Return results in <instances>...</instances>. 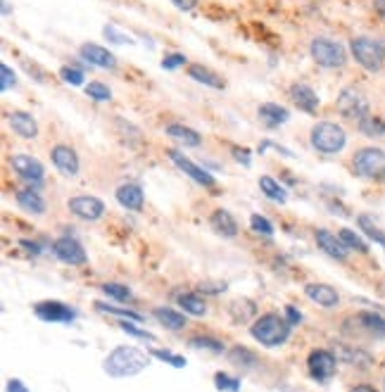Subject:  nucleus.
<instances>
[{"instance_id": "nucleus-38", "label": "nucleus", "mask_w": 385, "mask_h": 392, "mask_svg": "<svg viewBox=\"0 0 385 392\" xmlns=\"http://www.w3.org/2000/svg\"><path fill=\"white\" fill-rule=\"evenodd\" d=\"M95 309L98 312H103V314H116V317H121V319H134V321H140V314H136V312H131V309H119V307H110V304H105V302H95Z\"/></svg>"}, {"instance_id": "nucleus-8", "label": "nucleus", "mask_w": 385, "mask_h": 392, "mask_svg": "<svg viewBox=\"0 0 385 392\" xmlns=\"http://www.w3.org/2000/svg\"><path fill=\"white\" fill-rule=\"evenodd\" d=\"M53 254L60 259V262L69 264V267H81V264H86V259H88L84 245L72 236L58 238V241L53 243Z\"/></svg>"}, {"instance_id": "nucleus-40", "label": "nucleus", "mask_w": 385, "mask_h": 392, "mask_svg": "<svg viewBox=\"0 0 385 392\" xmlns=\"http://www.w3.org/2000/svg\"><path fill=\"white\" fill-rule=\"evenodd\" d=\"M214 383H216V388L226 390V392H238V390H240V380L231 378L229 373H216L214 376Z\"/></svg>"}, {"instance_id": "nucleus-14", "label": "nucleus", "mask_w": 385, "mask_h": 392, "mask_svg": "<svg viewBox=\"0 0 385 392\" xmlns=\"http://www.w3.org/2000/svg\"><path fill=\"white\" fill-rule=\"evenodd\" d=\"M34 312H36L38 319H43V321H58V323H67V321L77 319V312H74L72 307H67V304H62V302H55V299H48V302H38L36 307H34Z\"/></svg>"}, {"instance_id": "nucleus-12", "label": "nucleus", "mask_w": 385, "mask_h": 392, "mask_svg": "<svg viewBox=\"0 0 385 392\" xmlns=\"http://www.w3.org/2000/svg\"><path fill=\"white\" fill-rule=\"evenodd\" d=\"M69 212L84 221H98L105 214V205L95 195H77L69 200Z\"/></svg>"}, {"instance_id": "nucleus-43", "label": "nucleus", "mask_w": 385, "mask_h": 392, "mask_svg": "<svg viewBox=\"0 0 385 392\" xmlns=\"http://www.w3.org/2000/svg\"><path fill=\"white\" fill-rule=\"evenodd\" d=\"M119 326H121V330H124V333L134 335V338L148 340V343H153V340H155V335H153V333H145V330L136 328V326H134V323H129V321H126V319H121V321H119Z\"/></svg>"}, {"instance_id": "nucleus-15", "label": "nucleus", "mask_w": 385, "mask_h": 392, "mask_svg": "<svg viewBox=\"0 0 385 392\" xmlns=\"http://www.w3.org/2000/svg\"><path fill=\"white\" fill-rule=\"evenodd\" d=\"M314 236H316V245L321 247L328 257L338 259V262H345V259H347V247H345V243L340 241V236L326 231V228H316V233H314Z\"/></svg>"}, {"instance_id": "nucleus-1", "label": "nucleus", "mask_w": 385, "mask_h": 392, "mask_svg": "<svg viewBox=\"0 0 385 392\" xmlns=\"http://www.w3.org/2000/svg\"><path fill=\"white\" fill-rule=\"evenodd\" d=\"M150 366V359L145 352L131 347V345H121V347H114L110 356L105 359L103 369L108 376H114V378H126V376H136L143 369Z\"/></svg>"}, {"instance_id": "nucleus-19", "label": "nucleus", "mask_w": 385, "mask_h": 392, "mask_svg": "<svg viewBox=\"0 0 385 392\" xmlns=\"http://www.w3.org/2000/svg\"><path fill=\"white\" fill-rule=\"evenodd\" d=\"M305 295L314 304H319V307H336V304L340 302L338 290L326 283H309L305 288Z\"/></svg>"}, {"instance_id": "nucleus-23", "label": "nucleus", "mask_w": 385, "mask_h": 392, "mask_svg": "<svg viewBox=\"0 0 385 392\" xmlns=\"http://www.w3.org/2000/svg\"><path fill=\"white\" fill-rule=\"evenodd\" d=\"M336 354L340 361H347V364H354V366H359V369H369V366L373 364V356L369 354V352H364V350H359V347H349V345H336Z\"/></svg>"}, {"instance_id": "nucleus-30", "label": "nucleus", "mask_w": 385, "mask_h": 392, "mask_svg": "<svg viewBox=\"0 0 385 392\" xmlns=\"http://www.w3.org/2000/svg\"><path fill=\"white\" fill-rule=\"evenodd\" d=\"M260 188L269 200L273 202H286V188L271 176H260Z\"/></svg>"}, {"instance_id": "nucleus-7", "label": "nucleus", "mask_w": 385, "mask_h": 392, "mask_svg": "<svg viewBox=\"0 0 385 392\" xmlns=\"http://www.w3.org/2000/svg\"><path fill=\"white\" fill-rule=\"evenodd\" d=\"M336 107L343 117L357 121V124L369 117V100H367V95L359 93L357 88H343L336 100Z\"/></svg>"}, {"instance_id": "nucleus-51", "label": "nucleus", "mask_w": 385, "mask_h": 392, "mask_svg": "<svg viewBox=\"0 0 385 392\" xmlns=\"http://www.w3.org/2000/svg\"><path fill=\"white\" fill-rule=\"evenodd\" d=\"M349 392H378V390L373 388V385H369V383H359V385H354Z\"/></svg>"}, {"instance_id": "nucleus-33", "label": "nucleus", "mask_w": 385, "mask_h": 392, "mask_svg": "<svg viewBox=\"0 0 385 392\" xmlns=\"http://www.w3.org/2000/svg\"><path fill=\"white\" fill-rule=\"evenodd\" d=\"M188 345L192 350H207L212 354H221L224 352V343L216 338H210V335H200V338H190Z\"/></svg>"}, {"instance_id": "nucleus-31", "label": "nucleus", "mask_w": 385, "mask_h": 392, "mask_svg": "<svg viewBox=\"0 0 385 392\" xmlns=\"http://www.w3.org/2000/svg\"><path fill=\"white\" fill-rule=\"evenodd\" d=\"M179 304H181V309H184V312L192 314V317H205V314H207V304L202 302V297H197V295H192V293L181 295Z\"/></svg>"}, {"instance_id": "nucleus-26", "label": "nucleus", "mask_w": 385, "mask_h": 392, "mask_svg": "<svg viewBox=\"0 0 385 392\" xmlns=\"http://www.w3.org/2000/svg\"><path fill=\"white\" fill-rule=\"evenodd\" d=\"M17 205L29 214H43L45 212V202L34 188H24L17 193Z\"/></svg>"}, {"instance_id": "nucleus-25", "label": "nucleus", "mask_w": 385, "mask_h": 392, "mask_svg": "<svg viewBox=\"0 0 385 392\" xmlns=\"http://www.w3.org/2000/svg\"><path fill=\"white\" fill-rule=\"evenodd\" d=\"M166 136H169L171 140L184 143L186 147H197L202 143V136L197 134L195 129L186 126V124H169V126H166Z\"/></svg>"}, {"instance_id": "nucleus-44", "label": "nucleus", "mask_w": 385, "mask_h": 392, "mask_svg": "<svg viewBox=\"0 0 385 392\" xmlns=\"http://www.w3.org/2000/svg\"><path fill=\"white\" fill-rule=\"evenodd\" d=\"M0 79H3V84H0V88L3 90H10V88H14V84H17V79H14V74H12V69L8 67V64H0Z\"/></svg>"}, {"instance_id": "nucleus-54", "label": "nucleus", "mask_w": 385, "mask_h": 392, "mask_svg": "<svg viewBox=\"0 0 385 392\" xmlns=\"http://www.w3.org/2000/svg\"><path fill=\"white\" fill-rule=\"evenodd\" d=\"M3 14H10V3H8V0H3Z\"/></svg>"}, {"instance_id": "nucleus-28", "label": "nucleus", "mask_w": 385, "mask_h": 392, "mask_svg": "<svg viewBox=\"0 0 385 392\" xmlns=\"http://www.w3.org/2000/svg\"><path fill=\"white\" fill-rule=\"evenodd\" d=\"M155 317L157 321H160L164 328H169V330H181L186 326V317L181 312H174V309H169V307H160V309H155Z\"/></svg>"}, {"instance_id": "nucleus-11", "label": "nucleus", "mask_w": 385, "mask_h": 392, "mask_svg": "<svg viewBox=\"0 0 385 392\" xmlns=\"http://www.w3.org/2000/svg\"><path fill=\"white\" fill-rule=\"evenodd\" d=\"M166 155H169V160L174 162L176 167H179L181 171H184L186 176L192 178L195 183H200V186H214V176L207 174L202 167H197L195 162L188 160V157L184 155L181 150H176V147H171V150H166Z\"/></svg>"}, {"instance_id": "nucleus-42", "label": "nucleus", "mask_w": 385, "mask_h": 392, "mask_svg": "<svg viewBox=\"0 0 385 392\" xmlns=\"http://www.w3.org/2000/svg\"><path fill=\"white\" fill-rule=\"evenodd\" d=\"M60 76H62L67 84H72V86H81L84 84V71L77 69V67H72V64H67V67H62L60 69Z\"/></svg>"}, {"instance_id": "nucleus-34", "label": "nucleus", "mask_w": 385, "mask_h": 392, "mask_svg": "<svg viewBox=\"0 0 385 392\" xmlns=\"http://www.w3.org/2000/svg\"><path fill=\"white\" fill-rule=\"evenodd\" d=\"M103 293L110 295V297L116 299V302H134V293H131L129 288H124V285H119V283H105Z\"/></svg>"}, {"instance_id": "nucleus-17", "label": "nucleus", "mask_w": 385, "mask_h": 392, "mask_svg": "<svg viewBox=\"0 0 385 392\" xmlns=\"http://www.w3.org/2000/svg\"><path fill=\"white\" fill-rule=\"evenodd\" d=\"M290 98L293 103L300 107L302 112H307V114H316V110L321 107V100H319V95L312 90V86L302 84V81L290 86Z\"/></svg>"}, {"instance_id": "nucleus-35", "label": "nucleus", "mask_w": 385, "mask_h": 392, "mask_svg": "<svg viewBox=\"0 0 385 392\" xmlns=\"http://www.w3.org/2000/svg\"><path fill=\"white\" fill-rule=\"evenodd\" d=\"M338 236H340V241L345 243V247H349V249H357V252H364V254L369 252L367 243H364L362 238H359L354 231H349V228H343V231L338 233Z\"/></svg>"}, {"instance_id": "nucleus-24", "label": "nucleus", "mask_w": 385, "mask_h": 392, "mask_svg": "<svg viewBox=\"0 0 385 392\" xmlns=\"http://www.w3.org/2000/svg\"><path fill=\"white\" fill-rule=\"evenodd\" d=\"M210 223L221 238H236L238 236V223H236V219L231 217V212L214 210L210 217Z\"/></svg>"}, {"instance_id": "nucleus-46", "label": "nucleus", "mask_w": 385, "mask_h": 392, "mask_svg": "<svg viewBox=\"0 0 385 392\" xmlns=\"http://www.w3.org/2000/svg\"><path fill=\"white\" fill-rule=\"evenodd\" d=\"M153 354L157 356V359H162V361H169V364L179 366V369H184V366H186V359H184V356H176V354H171V352H162V350H155Z\"/></svg>"}, {"instance_id": "nucleus-6", "label": "nucleus", "mask_w": 385, "mask_h": 392, "mask_svg": "<svg viewBox=\"0 0 385 392\" xmlns=\"http://www.w3.org/2000/svg\"><path fill=\"white\" fill-rule=\"evenodd\" d=\"M349 50H352L354 60L362 64L367 71H381L385 64V45L378 40L369 38V36H357L349 40Z\"/></svg>"}, {"instance_id": "nucleus-41", "label": "nucleus", "mask_w": 385, "mask_h": 392, "mask_svg": "<svg viewBox=\"0 0 385 392\" xmlns=\"http://www.w3.org/2000/svg\"><path fill=\"white\" fill-rule=\"evenodd\" d=\"M103 36L110 40V43H119V45H131V43H134V40H131L126 34L116 32V27H112V24H108V27L103 29Z\"/></svg>"}, {"instance_id": "nucleus-9", "label": "nucleus", "mask_w": 385, "mask_h": 392, "mask_svg": "<svg viewBox=\"0 0 385 392\" xmlns=\"http://www.w3.org/2000/svg\"><path fill=\"white\" fill-rule=\"evenodd\" d=\"M10 167L17 171V176H22L27 183L32 186H43V178H45V169L43 164L32 155H12L10 157Z\"/></svg>"}, {"instance_id": "nucleus-49", "label": "nucleus", "mask_w": 385, "mask_h": 392, "mask_svg": "<svg viewBox=\"0 0 385 392\" xmlns=\"http://www.w3.org/2000/svg\"><path fill=\"white\" fill-rule=\"evenodd\" d=\"M286 317H288V321H290V323H300L302 321V314H300V309L297 307H286Z\"/></svg>"}, {"instance_id": "nucleus-4", "label": "nucleus", "mask_w": 385, "mask_h": 392, "mask_svg": "<svg viewBox=\"0 0 385 392\" xmlns=\"http://www.w3.org/2000/svg\"><path fill=\"white\" fill-rule=\"evenodd\" d=\"M250 333L257 343L266 345V347H278V345H283L290 338V323L276 317V314H264V317H260L252 323Z\"/></svg>"}, {"instance_id": "nucleus-3", "label": "nucleus", "mask_w": 385, "mask_h": 392, "mask_svg": "<svg viewBox=\"0 0 385 392\" xmlns=\"http://www.w3.org/2000/svg\"><path fill=\"white\" fill-rule=\"evenodd\" d=\"M352 169L357 176L367 178V181H385V150L381 147H359L352 157Z\"/></svg>"}, {"instance_id": "nucleus-48", "label": "nucleus", "mask_w": 385, "mask_h": 392, "mask_svg": "<svg viewBox=\"0 0 385 392\" xmlns=\"http://www.w3.org/2000/svg\"><path fill=\"white\" fill-rule=\"evenodd\" d=\"M171 3H174V8L184 10V12H190V10L197 8V3H200V0H171Z\"/></svg>"}, {"instance_id": "nucleus-45", "label": "nucleus", "mask_w": 385, "mask_h": 392, "mask_svg": "<svg viewBox=\"0 0 385 392\" xmlns=\"http://www.w3.org/2000/svg\"><path fill=\"white\" fill-rule=\"evenodd\" d=\"M181 64H186V55H181V53H171V55H164V58H162V67L164 69H179Z\"/></svg>"}, {"instance_id": "nucleus-27", "label": "nucleus", "mask_w": 385, "mask_h": 392, "mask_svg": "<svg viewBox=\"0 0 385 392\" xmlns=\"http://www.w3.org/2000/svg\"><path fill=\"white\" fill-rule=\"evenodd\" d=\"M357 223H359V228H362L364 236H369L373 243H378V245L385 247V228L378 226V223L373 221V219L369 217V214H359V217H357Z\"/></svg>"}, {"instance_id": "nucleus-36", "label": "nucleus", "mask_w": 385, "mask_h": 392, "mask_svg": "<svg viewBox=\"0 0 385 392\" xmlns=\"http://www.w3.org/2000/svg\"><path fill=\"white\" fill-rule=\"evenodd\" d=\"M359 129H362V134H367V136H383L385 134V121L369 114L367 119L359 121Z\"/></svg>"}, {"instance_id": "nucleus-22", "label": "nucleus", "mask_w": 385, "mask_h": 392, "mask_svg": "<svg viewBox=\"0 0 385 392\" xmlns=\"http://www.w3.org/2000/svg\"><path fill=\"white\" fill-rule=\"evenodd\" d=\"M188 76L195 79L197 84L202 86H210V88H216V90H224L226 88V79L219 76L214 69H210L207 64H188Z\"/></svg>"}, {"instance_id": "nucleus-10", "label": "nucleus", "mask_w": 385, "mask_h": 392, "mask_svg": "<svg viewBox=\"0 0 385 392\" xmlns=\"http://www.w3.org/2000/svg\"><path fill=\"white\" fill-rule=\"evenodd\" d=\"M307 366H309V373L316 380H328L336 373L338 356L328 352V350H314V352H309L307 356Z\"/></svg>"}, {"instance_id": "nucleus-5", "label": "nucleus", "mask_w": 385, "mask_h": 392, "mask_svg": "<svg viewBox=\"0 0 385 392\" xmlns=\"http://www.w3.org/2000/svg\"><path fill=\"white\" fill-rule=\"evenodd\" d=\"M309 53H312L314 62L323 69H343L347 64V50L338 40L326 38V36H316L309 43Z\"/></svg>"}, {"instance_id": "nucleus-29", "label": "nucleus", "mask_w": 385, "mask_h": 392, "mask_svg": "<svg viewBox=\"0 0 385 392\" xmlns=\"http://www.w3.org/2000/svg\"><path fill=\"white\" fill-rule=\"evenodd\" d=\"M359 323L364 326V330H369L376 338H385V317L376 312H364L359 314Z\"/></svg>"}, {"instance_id": "nucleus-13", "label": "nucleus", "mask_w": 385, "mask_h": 392, "mask_svg": "<svg viewBox=\"0 0 385 392\" xmlns=\"http://www.w3.org/2000/svg\"><path fill=\"white\" fill-rule=\"evenodd\" d=\"M50 160H53V167L60 171L62 176H77L79 174V155L74 147L69 145H55L53 152H50Z\"/></svg>"}, {"instance_id": "nucleus-16", "label": "nucleus", "mask_w": 385, "mask_h": 392, "mask_svg": "<svg viewBox=\"0 0 385 392\" xmlns=\"http://www.w3.org/2000/svg\"><path fill=\"white\" fill-rule=\"evenodd\" d=\"M81 58H84L88 64H95V67H100V69H110V71L116 69V58L108 48H103V45L84 43L81 45Z\"/></svg>"}, {"instance_id": "nucleus-47", "label": "nucleus", "mask_w": 385, "mask_h": 392, "mask_svg": "<svg viewBox=\"0 0 385 392\" xmlns=\"http://www.w3.org/2000/svg\"><path fill=\"white\" fill-rule=\"evenodd\" d=\"M233 157H236L238 162H243L245 167H250V152L245 150V147H233Z\"/></svg>"}, {"instance_id": "nucleus-52", "label": "nucleus", "mask_w": 385, "mask_h": 392, "mask_svg": "<svg viewBox=\"0 0 385 392\" xmlns=\"http://www.w3.org/2000/svg\"><path fill=\"white\" fill-rule=\"evenodd\" d=\"M22 247H27L32 254H40V247L36 245V243H29V241H22Z\"/></svg>"}, {"instance_id": "nucleus-37", "label": "nucleus", "mask_w": 385, "mask_h": 392, "mask_svg": "<svg viewBox=\"0 0 385 392\" xmlns=\"http://www.w3.org/2000/svg\"><path fill=\"white\" fill-rule=\"evenodd\" d=\"M86 95L93 98V100H98V103H105V100L112 98V90H110L105 84H100V81H93V84L86 86Z\"/></svg>"}, {"instance_id": "nucleus-50", "label": "nucleus", "mask_w": 385, "mask_h": 392, "mask_svg": "<svg viewBox=\"0 0 385 392\" xmlns=\"http://www.w3.org/2000/svg\"><path fill=\"white\" fill-rule=\"evenodd\" d=\"M8 392H29V390L24 388V383H22V380H17V378H14V380H10V383H8Z\"/></svg>"}, {"instance_id": "nucleus-18", "label": "nucleus", "mask_w": 385, "mask_h": 392, "mask_svg": "<svg viewBox=\"0 0 385 392\" xmlns=\"http://www.w3.org/2000/svg\"><path fill=\"white\" fill-rule=\"evenodd\" d=\"M8 124L10 129L17 136H22V138H36L38 136V121L34 119V114H29V112H22V110L10 112Z\"/></svg>"}, {"instance_id": "nucleus-21", "label": "nucleus", "mask_w": 385, "mask_h": 392, "mask_svg": "<svg viewBox=\"0 0 385 392\" xmlns=\"http://www.w3.org/2000/svg\"><path fill=\"white\" fill-rule=\"evenodd\" d=\"M257 117H260V121L264 126L278 129V126H283L288 119H290V112L278 103H264V105H260V110H257Z\"/></svg>"}, {"instance_id": "nucleus-20", "label": "nucleus", "mask_w": 385, "mask_h": 392, "mask_svg": "<svg viewBox=\"0 0 385 392\" xmlns=\"http://www.w3.org/2000/svg\"><path fill=\"white\" fill-rule=\"evenodd\" d=\"M116 202L126 210H143L145 205V195H143V188L136 186V183H124V186L116 188Z\"/></svg>"}, {"instance_id": "nucleus-2", "label": "nucleus", "mask_w": 385, "mask_h": 392, "mask_svg": "<svg viewBox=\"0 0 385 392\" xmlns=\"http://www.w3.org/2000/svg\"><path fill=\"white\" fill-rule=\"evenodd\" d=\"M309 140H312L314 150L323 152V155H338L347 145V134L336 121H319L312 126Z\"/></svg>"}, {"instance_id": "nucleus-32", "label": "nucleus", "mask_w": 385, "mask_h": 392, "mask_svg": "<svg viewBox=\"0 0 385 392\" xmlns=\"http://www.w3.org/2000/svg\"><path fill=\"white\" fill-rule=\"evenodd\" d=\"M229 359H231L236 366H240V369H252V366H257V361H260V359H257L255 352H250L247 347H240V345L231 350Z\"/></svg>"}, {"instance_id": "nucleus-39", "label": "nucleus", "mask_w": 385, "mask_h": 392, "mask_svg": "<svg viewBox=\"0 0 385 392\" xmlns=\"http://www.w3.org/2000/svg\"><path fill=\"white\" fill-rule=\"evenodd\" d=\"M250 226H252V231L260 233V236H271V233H273L271 221H266L262 214H252V217H250Z\"/></svg>"}, {"instance_id": "nucleus-53", "label": "nucleus", "mask_w": 385, "mask_h": 392, "mask_svg": "<svg viewBox=\"0 0 385 392\" xmlns=\"http://www.w3.org/2000/svg\"><path fill=\"white\" fill-rule=\"evenodd\" d=\"M373 10H376L381 17H385V0H373Z\"/></svg>"}]
</instances>
